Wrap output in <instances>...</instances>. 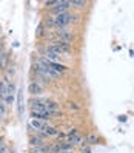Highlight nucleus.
Wrapping results in <instances>:
<instances>
[{"mask_svg":"<svg viewBox=\"0 0 134 153\" xmlns=\"http://www.w3.org/2000/svg\"><path fill=\"white\" fill-rule=\"evenodd\" d=\"M77 20V16H73L69 13H63L60 16H56L54 17V26H57V28H65L66 25H69L71 22H76Z\"/></svg>","mask_w":134,"mask_h":153,"instance_id":"1","label":"nucleus"},{"mask_svg":"<svg viewBox=\"0 0 134 153\" xmlns=\"http://www.w3.org/2000/svg\"><path fill=\"white\" fill-rule=\"evenodd\" d=\"M71 6V2H68V0H62V2H59V5L56 8H52L51 10V14L54 16H60L63 13H68V8Z\"/></svg>","mask_w":134,"mask_h":153,"instance_id":"2","label":"nucleus"},{"mask_svg":"<svg viewBox=\"0 0 134 153\" xmlns=\"http://www.w3.org/2000/svg\"><path fill=\"white\" fill-rule=\"evenodd\" d=\"M56 34H57V37H59L57 40H62V42H68V43H69L71 40L74 39V36L71 34L66 28H60V30H57Z\"/></svg>","mask_w":134,"mask_h":153,"instance_id":"3","label":"nucleus"},{"mask_svg":"<svg viewBox=\"0 0 134 153\" xmlns=\"http://www.w3.org/2000/svg\"><path fill=\"white\" fill-rule=\"evenodd\" d=\"M52 43L57 47V50H59L60 54H69V53H71V43L62 42V40H56V42H52Z\"/></svg>","mask_w":134,"mask_h":153,"instance_id":"4","label":"nucleus"},{"mask_svg":"<svg viewBox=\"0 0 134 153\" xmlns=\"http://www.w3.org/2000/svg\"><path fill=\"white\" fill-rule=\"evenodd\" d=\"M31 116L34 119H39V121H43V122H46L52 118V114L49 111H34V110H31Z\"/></svg>","mask_w":134,"mask_h":153,"instance_id":"5","label":"nucleus"},{"mask_svg":"<svg viewBox=\"0 0 134 153\" xmlns=\"http://www.w3.org/2000/svg\"><path fill=\"white\" fill-rule=\"evenodd\" d=\"M46 122H43V121H39V119H32L29 121V128L34 130V131H43L45 128H46Z\"/></svg>","mask_w":134,"mask_h":153,"instance_id":"6","label":"nucleus"},{"mask_svg":"<svg viewBox=\"0 0 134 153\" xmlns=\"http://www.w3.org/2000/svg\"><path fill=\"white\" fill-rule=\"evenodd\" d=\"M23 108H25V105H23V90L19 88L17 90V113H19V116L23 114Z\"/></svg>","mask_w":134,"mask_h":153,"instance_id":"7","label":"nucleus"},{"mask_svg":"<svg viewBox=\"0 0 134 153\" xmlns=\"http://www.w3.org/2000/svg\"><path fill=\"white\" fill-rule=\"evenodd\" d=\"M28 91L35 96V94H40V93L43 91V88H42V85H40L39 82H31V84L28 85Z\"/></svg>","mask_w":134,"mask_h":153,"instance_id":"8","label":"nucleus"},{"mask_svg":"<svg viewBox=\"0 0 134 153\" xmlns=\"http://www.w3.org/2000/svg\"><path fill=\"white\" fill-rule=\"evenodd\" d=\"M59 108H60V107H59V104H57V102L46 101V111H49L51 114H52V113H57V111H60Z\"/></svg>","mask_w":134,"mask_h":153,"instance_id":"9","label":"nucleus"},{"mask_svg":"<svg viewBox=\"0 0 134 153\" xmlns=\"http://www.w3.org/2000/svg\"><path fill=\"white\" fill-rule=\"evenodd\" d=\"M97 142H99V138H97V134H94V133H89L88 136H85V144H88V146H94Z\"/></svg>","mask_w":134,"mask_h":153,"instance_id":"10","label":"nucleus"},{"mask_svg":"<svg viewBox=\"0 0 134 153\" xmlns=\"http://www.w3.org/2000/svg\"><path fill=\"white\" fill-rule=\"evenodd\" d=\"M43 133L46 134V136H57L59 130H57L56 127H52V125H46V128L43 130Z\"/></svg>","mask_w":134,"mask_h":153,"instance_id":"11","label":"nucleus"},{"mask_svg":"<svg viewBox=\"0 0 134 153\" xmlns=\"http://www.w3.org/2000/svg\"><path fill=\"white\" fill-rule=\"evenodd\" d=\"M29 144H31V147L37 149V147L43 146V141H42V139H39L37 136H32V138H29Z\"/></svg>","mask_w":134,"mask_h":153,"instance_id":"12","label":"nucleus"},{"mask_svg":"<svg viewBox=\"0 0 134 153\" xmlns=\"http://www.w3.org/2000/svg\"><path fill=\"white\" fill-rule=\"evenodd\" d=\"M43 57L46 59V60H51V62H57L60 59V54H56V53H46Z\"/></svg>","mask_w":134,"mask_h":153,"instance_id":"13","label":"nucleus"},{"mask_svg":"<svg viewBox=\"0 0 134 153\" xmlns=\"http://www.w3.org/2000/svg\"><path fill=\"white\" fill-rule=\"evenodd\" d=\"M86 2L85 0H71V6H74V8H85Z\"/></svg>","mask_w":134,"mask_h":153,"instance_id":"14","label":"nucleus"},{"mask_svg":"<svg viewBox=\"0 0 134 153\" xmlns=\"http://www.w3.org/2000/svg\"><path fill=\"white\" fill-rule=\"evenodd\" d=\"M43 34H45V23H39V26H37V31H35V36H39V37H42Z\"/></svg>","mask_w":134,"mask_h":153,"instance_id":"15","label":"nucleus"},{"mask_svg":"<svg viewBox=\"0 0 134 153\" xmlns=\"http://www.w3.org/2000/svg\"><path fill=\"white\" fill-rule=\"evenodd\" d=\"M59 5V0H48V2H45V6H48V8H56Z\"/></svg>","mask_w":134,"mask_h":153,"instance_id":"16","label":"nucleus"},{"mask_svg":"<svg viewBox=\"0 0 134 153\" xmlns=\"http://www.w3.org/2000/svg\"><path fill=\"white\" fill-rule=\"evenodd\" d=\"M3 102H5L6 105H13V102H14V96H11V94L5 96V97H3Z\"/></svg>","mask_w":134,"mask_h":153,"instance_id":"17","label":"nucleus"},{"mask_svg":"<svg viewBox=\"0 0 134 153\" xmlns=\"http://www.w3.org/2000/svg\"><path fill=\"white\" fill-rule=\"evenodd\" d=\"M5 105H6V104L3 102V99H2V101H0V114H2V116H3V114H5V111H6Z\"/></svg>","mask_w":134,"mask_h":153,"instance_id":"18","label":"nucleus"},{"mask_svg":"<svg viewBox=\"0 0 134 153\" xmlns=\"http://www.w3.org/2000/svg\"><path fill=\"white\" fill-rule=\"evenodd\" d=\"M14 91H15V87L13 85V84H8V94H14Z\"/></svg>","mask_w":134,"mask_h":153,"instance_id":"19","label":"nucleus"},{"mask_svg":"<svg viewBox=\"0 0 134 153\" xmlns=\"http://www.w3.org/2000/svg\"><path fill=\"white\" fill-rule=\"evenodd\" d=\"M68 107H69L71 110H74V111H77V110L80 108V107H79V105H77L76 102H69V104H68Z\"/></svg>","mask_w":134,"mask_h":153,"instance_id":"20","label":"nucleus"},{"mask_svg":"<svg viewBox=\"0 0 134 153\" xmlns=\"http://www.w3.org/2000/svg\"><path fill=\"white\" fill-rule=\"evenodd\" d=\"M5 152H6V146L3 144V141L0 139V153H5Z\"/></svg>","mask_w":134,"mask_h":153,"instance_id":"21","label":"nucleus"},{"mask_svg":"<svg viewBox=\"0 0 134 153\" xmlns=\"http://www.w3.org/2000/svg\"><path fill=\"white\" fill-rule=\"evenodd\" d=\"M82 153H93V152H91V149H89V147H83L82 149Z\"/></svg>","mask_w":134,"mask_h":153,"instance_id":"22","label":"nucleus"},{"mask_svg":"<svg viewBox=\"0 0 134 153\" xmlns=\"http://www.w3.org/2000/svg\"><path fill=\"white\" fill-rule=\"evenodd\" d=\"M120 122H125V121H127V116H125V114H122V116H119V118H117Z\"/></svg>","mask_w":134,"mask_h":153,"instance_id":"23","label":"nucleus"},{"mask_svg":"<svg viewBox=\"0 0 134 153\" xmlns=\"http://www.w3.org/2000/svg\"><path fill=\"white\" fill-rule=\"evenodd\" d=\"M0 122H2V114H0Z\"/></svg>","mask_w":134,"mask_h":153,"instance_id":"24","label":"nucleus"}]
</instances>
